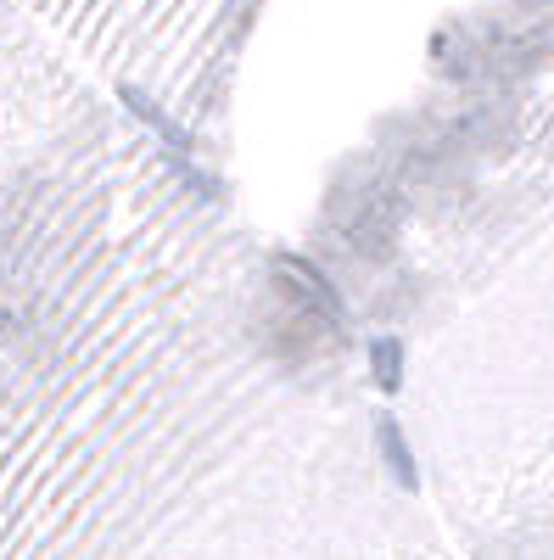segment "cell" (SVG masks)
<instances>
[{"label":"cell","instance_id":"cell-1","mask_svg":"<svg viewBox=\"0 0 554 560\" xmlns=\"http://www.w3.org/2000/svg\"><path fill=\"white\" fill-rule=\"evenodd\" d=\"M364 337L409 348L403 432L459 560H554V7L443 12L432 84L308 224Z\"/></svg>","mask_w":554,"mask_h":560}]
</instances>
